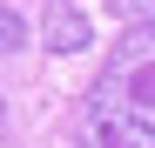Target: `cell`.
<instances>
[{
    "label": "cell",
    "instance_id": "obj_1",
    "mask_svg": "<svg viewBox=\"0 0 155 148\" xmlns=\"http://www.w3.org/2000/svg\"><path fill=\"white\" fill-rule=\"evenodd\" d=\"M74 148H155V27H121L81 94Z\"/></svg>",
    "mask_w": 155,
    "mask_h": 148
},
{
    "label": "cell",
    "instance_id": "obj_2",
    "mask_svg": "<svg viewBox=\"0 0 155 148\" xmlns=\"http://www.w3.org/2000/svg\"><path fill=\"white\" fill-rule=\"evenodd\" d=\"M88 40H94L88 14L74 7V0H47V14H41V47H54V54H81Z\"/></svg>",
    "mask_w": 155,
    "mask_h": 148
},
{
    "label": "cell",
    "instance_id": "obj_3",
    "mask_svg": "<svg viewBox=\"0 0 155 148\" xmlns=\"http://www.w3.org/2000/svg\"><path fill=\"white\" fill-rule=\"evenodd\" d=\"M14 47H27V20L14 7H0V54H14Z\"/></svg>",
    "mask_w": 155,
    "mask_h": 148
},
{
    "label": "cell",
    "instance_id": "obj_4",
    "mask_svg": "<svg viewBox=\"0 0 155 148\" xmlns=\"http://www.w3.org/2000/svg\"><path fill=\"white\" fill-rule=\"evenodd\" d=\"M121 14V27H155V0H108Z\"/></svg>",
    "mask_w": 155,
    "mask_h": 148
},
{
    "label": "cell",
    "instance_id": "obj_5",
    "mask_svg": "<svg viewBox=\"0 0 155 148\" xmlns=\"http://www.w3.org/2000/svg\"><path fill=\"white\" fill-rule=\"evenodd\" d=\"M7 128H14V114H7V94H0V141H7Z\"/></svg>",
    "mask_w": 155,
    "mask_h": 148
}]
</instances>
